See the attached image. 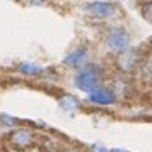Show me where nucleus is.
Segmentation results:
<instances>
[{
    "instance_id": "12",
    "label": "nucleus",
    "mask_w": 152,
    "mask_h": 152,
    "mask_svg": "<svg viewBox=\"0 0 152 152\" xmlns=\"http://www.w3.org/2000/svg\"><path fill=\"white\" fill-rule=\"evenodd\" d=\"M142 15L147 22L152 24V0H147V2H142Z\"/></svg>"
},
{
    "instance_id": "15",
    "label": "nucleus",
    "mask_w": 152,
    "mask_h": 152,
    "mask_svg": "<svg viewBox=\"0 0 152 152\" xmlns=\"http://www.w3.org/2000/svg\"><path fill=\"white\" fill-rule=\"evenodd\" d=\"M29 4H31V5H42L44 0H29Z\"/></svg>"
},
{
    "instance_id": "2",
    "label": "nucleus",
    "mask_w": 152,
    "mask_h": 152,
    "mask_svg": "<svg viewBox=\"0 0 152 152\" xmlns=\"http://www.w3.org/2000/svg\"><path fill=\"white\" fill-rule=\"evenodd\" d=\"M105 42L112 53L120 54L130 48V34L125 31V27H112L105 36Z\"/></svg>"
},
{
    "instance_id": "11",
    "label": "nucleus",
    "mask_w": 152,
    "mask_h": 152,
    "mask_svg": "<svg viewBox=\"0 0 152 152\" xmlns=\"http://www.w3.org/2000/svg\"><path fill=\"white\" fill-rule=\"evenodd\" d=\"M19 71L26 76H39V75H42L44 69L39 64H36V63H20L19 64Z\"/></svg>"
},
{
    "instance_id": "16",
    "label": "nucleus",
    "mask_w": 152,
    "mask_h": 152,
    "mask_svg": "<svg viewBox=\"0 0 152 152\" xmlns=\"http://www.w3.org/2000/svg\"><path fill=\"white\" fill-rule=\"evenodd\" d=\"M112 152H127V151H125V149H113Z\"/></svg>"
},
{
    "instance_id": "7",
    "label": "nucleus",
    "mask_w": 152,
    "mask_h": 152,
    "mask_svg": "<svg viewBox=\"0 0 152 152\" xmlns=\"http://www.w3.org/2000/svg\"><path fill=\"white\" fill-rule=\"evenodd\" d=\"M88 61V48H76L75 51H71L69 54L64 58V66H68V68H81V66L86 64Z\"/></svg>"
},
{
    "instance_id": "1",
    "label": "nucleus",
    "mask_w": 152,
    "mask_h": 152,
    "mask_svg": "<svg viewBox=\"0 0 152 152\" xmlns=\"http://www.w3.org/2000/svg\"><path fill=\"white\" fill-rule=\"evenodd\" d=\"M105 78V71L102 66L96 64H85L81 66L78 73L75 75V86L80 90V91L90 93L93 91L95 88L102 86V81Z\"/></svg>"
},
{
    "instance_id": "6",
    "label": "nucleus",
    "mask_w": 152,
    "mask_h": 152,
    "mask_svg": "<svg viewBox=\"0 0 152 152\" xmlns=\"http://www.w3.org/2000/svg\"><path fill=\"white\" fill-rule=\"evenodd\" d=\"M118 98L115 95V91L112 88H107V86H98L95 88L93 91L88 93V102L93 105H98V107H108V105H113Z\"/></svg>"
},
{
    "instance_id": "10",
    "label": "nucleus",
    "mask_w": 152,
    "mask_h": 152,
    "mask_svg": "<svg viewBox=\"0 0 152 152\" xmlns=\"http://www.w3.org/2000/svg\"><path fill=\"white\" fill-rule=\"evenodd\" d=\"M139 71H140V76L144 81H147V83L152 81V53H149L147 56L142 58Z\"/></svg>"
},
{
    "instance_id": "8",
    "label": "nucleus",
    "mask_w": 152,
    "mask_h": 152,
    "mask_svg": "<svg viewBox=\"0 0 152 152\" xmlns=\"http://www.w3.org/2000/svg\"><path fill=\"white\" fill-rule=\"evenodd\" d=\"M112 90L115 91L117 98H130L134 95V86H132V83L125 76L115 78L113 83H112Z\"/></svg>"
},
{
    "instance_id": "13",
    "label": "nucleus",
    "mask_w": 152,
    "mask_h": 152,
    "mask_svg": "<svg viewBox=\"0 0 152 152\" xmlns=\"http://www.w3.org/2000/svg\"><path fill=\"white\" fill-rule=\"evenodd\" d=\"M0 125H4V127H15L17 120L14 117H9V115H2L0 117Z\"/></svg>"
},
{
    "instance_id": "9",
    "label": "nucleus",
    "mask_w": 152,
    "mask_h": 152,
    "mask_svg": "<svg viewBox=\"0 0 152 152\" xmlns=\"http://www.w3.org/2000/svg\"><path fill=\"white\" fill-rule=\"evenodd\" d=\"M59 107L66 113H75V112L80 110L81 105H80V102H78L76 96H73V95H64V96L59 98Z\"/></svg>"
},
{
    "instance_id": "17",
    "label": "nucleus",
    "mask_w": 152,
    "mask_h": 152,
    "mask_svg": "<svg viewBox=\"0 0 152 152\" xmlns=\"http://www.w3.org/2000/svg\"><path fill=\"white\" fill-rule=\"evenodd\" d=\"M64 152H75V151H64Z\"/></svg>"
},
{
    "instance_id": "5",
    "label": "nucleus",
    "mask_w": 152,
    "mask_h": 152,
    "mask_svg": "<svg viewBox=\"0 0 152 152\" xmlns=\"http://www.w3.org/2000/svg\"><path fill=\"white\" fill-rule=\"evenodd\" d=\"M85 10L96 19H112L120 14L117 5L110 4V2H91V4L85 5Z\"/></svg>"
},
{
    "instance_id": "18",
    "label": "nucleus",
    "mask_w": 152,
    "mask_h": 152,
    "mask_svg": "<svg viewBox=\"0 0 152 152\" xmlns=\"http://www.w3.org/2000/svg\"><path fill=\"white\" fill-rule=\"evenodd\" d=\"M142 2H147V0H142Z\"/></svg>"
},
{
    "instance_id": "4",
    "label": "nucleus",
    "mask_w": 152,
    "mask_h": 152,
    "mask_svg": "<svg viewBox=\"0 0 152 152\" xmlns=\"http://www.w3.org/2000/svg\"><path fill=\"white\" fill-rule=\"evenodd\" d=\"M9 144L14 149H19V151L29 149L36 144V134L29 129H15L9 135Z\"/></svg>"
},
{
    "instance_id": "3",
    "label": "nucleus",
    "mask_w": 152,
    "mask_h": 152,
    "mask_svg": "<svg viewBox=\"0 0 152 152\" xmlns=\"http://www.w3.org/2000/svg\"><path fill=\"white\" fill-rule=\"evenodd\" d=\"M140 61H142V56L139 51L135 49H127L124 53L117 54V61H115V66L118 68V71L122 75H130L134 71L139 69L140 66Z\"/></svg>"
},
{
    "instance_id": "14",
    "label": "nucleus",
    "mask_w": 152,
    "mask_h": 152,
    "mask_svg": "<svg viewBox=\"0 0 152 152\" xmlns=\"http://www.w3.org/2000/svg\"><path fill=\"white\" fill-rule=\"evenodd\" d=\"M91 152H110L108 149H105L103 145H93L91 147Z\"/></svg>"
}]
</instances>
